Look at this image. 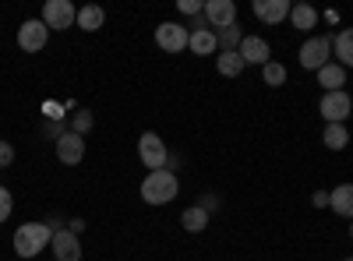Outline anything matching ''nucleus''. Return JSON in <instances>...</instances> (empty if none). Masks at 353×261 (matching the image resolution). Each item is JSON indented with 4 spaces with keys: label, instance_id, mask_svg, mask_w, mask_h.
Segmentation results:
<instances>
[{
    "label": "nucleus",
    "instance_id": "f257e3e1",
    "mask_svg": "<svg viewBox=\"0 0 353 261\" xmlns=\"http://www.w3.org/2000/svg\"><path fill=\"white\" fill-rule=\"evenodd\" d=\"M181 191V180H176L173 169H152L149 177L141 180V198L149 201V205H166V201L176 198Z\"/></svg>",
    "mask_w": 353,
    "mask_h": 261
},
{
    "label": "nucleus",
    "instance_id": "f03ea898",
    "mask_svg": "<svg viewBox=\"0 0 353 261\" xmlns=\"http://www.w3.org/2000/svg\"><path fill=\"white\" fill-rule=\"evenodd\" d=\"M53 240V226L46 222H25L14 229V254L18 258H36L43 247H50Z\"/></svg>",
    "mask_w": 353,
    "mask_h": 261
},
{
    "label": "nucleus",
    "instance_id": "7ed1b4c3",
    "mask_svg": "<svg viewBox=\"0 0 353 261\" xmlns=\"http://www.w3.org/2000/svg\"><path fill=\"white\" fill-rule=\"evenodd\" d=\"M332 61V39L329 36H314L301 46V67L304 71H321Z\"/></svg>",
    "mask_w": 353,
    "mask_h": 261
},
{
    "label": "nucleus",
    "instance_id": "20e7f679",
    "mask_svg": "<svg viewBox=\"0 0 353 261\" xmlns=\"http://www.w3.org/2000/svg\"><path fill=\"white\" fill-rule=\"evenodd\" d=\"M78 21V11H74V4L71 0H46L43 4V25L50 28H57V32H64V28H71Z\"/></svg>",
    "mask_w": 353,
    "mask_h": 261
},
{
    "label": "nucleus",
    "instance_id": "39448f33",
    "mask_svg": "<svg viewBox=\"0 0 353 261\" xmlns=\"http://www.w3.org/2000/svg\"><path fill=\"white\" fill-rule=\"evenodd\" d=\"M138 159L149 166V169H163V166L170 163V152H166L163 138L152 134V131H145V134L138 138Z\"/></svg>",
    "mask_w": 353,
    "mask_h": 261
},
{
    "label": "nucleus",
    "instance_id": "423d86ee",
    "mask_svg": "<svg viewBox=\"0 0 353 261\" xmlns=\"http://www.w3.org/2000/svg\"><path fill=\"white\" fill-rule=\"evenodd\" d=\"M318 109H321V117H325L329 124H346V117H350V109H353V99H350V92H325L321 96V103H318Z\"/></svg>",
    "mask_w": 353,
    "mask_h": 261
},
{
    "label": "nucleus",
    "instance_id": "0eeeda50",
    "mask_svg": "<svg viewBox=\"0 0 353 261\" xmlns=\"http://www.w3.org/2000/svg\"><path fill=\"white\" fill-rule=\"evenodd\" d=\"M188 43H191V32H188L184 25L163 21V25L156 28V46L166 50V53H181V50H188Z\"/></svg>",
    "mask_w": 353,
    "mask_h": 261
},
{
    "label": "nucleus",
    "instance_id": "6e6552de",
    "mask_svg": "<svg viewBox=\"0 0 353 261\" xmlns=\"http://www.w3.org/2000/svg\"><path fill=\"white\" fill-rule=\"evenodd\" d=\"M57 159L64 166H78L85 159V138L74 131H61L57 134Z\"/></svg>",
    "mask_w": 353,
    "mask_h": 261
},
{
    "label": "nucleus",
    "instance_id": "1a4fd4ad",
    "mask_svg": "<svg viewBox=\"0 0 353 261\" xmlns=\"http://www.w3.org/2000/svg\"><path fill=\"white\" fill-rule=\"evenodd\" d=\"M46 39H50V28L43 25V18L36 21H25L21 28H18V46L25 50V53H39L43 46H46Z\"/></svg>",
    "mask_w": 353,
    "mask_h": 261
},
{
    "label": "nucleus",
    "instance_id": "9d476101",
    "mask_svg": "<svg viewBox=\"0 0 353 261\" xmlns=\"http://www.w3.org/2000/svg\"><path fill=\"white\" fill-rule=\"evenodd\" d=\"M205 21L212 28L237 25V4H233V0H205Z\"/></svg>",
    "mask_w": 353,
    "mask_h": 261
},
{
    "label": "nucleus",
    "instance_id": "9b49d317",
    "mask_svg": "<svg viewBox=\"0 0 353 261\" xmlns=\"http://www.w3.org/2000/svg\"><path fill=\"white\" fill-rule=\"evenodd\" d=\"M50 247H53L57 261H81V244L74 237V229H53Z\"/></svg>",
    "mask_w": 353,
    "mask_h": 261
},
{
    "label": "nucleus",
    "instance_id": "f8f14e48",
    "mask_svg": "<svg viewBox=\"0 0 353 261\" xmlns=\"http://www.w3.org/2000/svg\"><path fill=\"white\" fill-rule=\"evenodd\" d=\"M241 56H244V64H269V43H265L261 36H244V43H241V50H237Z\"/></svg>",
    "mask_w": 353,
    "mask_h": 261
},
{
    "label": "nucleus",
    "instance_id": "ddd939ff",
    "mask_svg": "<svg viewBox=\"0 0 353 261\" xmlns=\"http://www.w3.org/2000/svg\"><path fill=\"white\" fill-rule=\"evenodd\" d=\"M261 21H269V25H279L283 18H290V0H254V8H251Z\"/></svg>",
    "mask_w": 353,
    "mask_h": 261
},
{
    "label": "nucleus",
    "instance_id": "4468645a",
    "mask_svg": "<svg viewBox=\"0 0 353 261\" xmlns=\"http://www.w3.org/2000/svg\"><path fill=\"white\" fill-rule=\"evenodd\" d=\"M329 209L343 219H353V184H339L336 191H329Z\"/></svg>",
    "mask_w": 353,
    "mask_h": 261
},
{
    "label": "nucleus",
    "instance_id": "2eb2a0df",
    "mask_svg": "<svg viewBox=\"0 0 353 261\" xmlns=\"http://www.w3.org/2000/svg\"><path fill=\"white\" fill-rule=\"evenodd\" d=\"M332 53H336L339 67H353V28H339L332 36Z\"/></svg>",
    "mask_w": 353,
    "mask_h": 261
},
{
    "label": "nucleus",
    "instance_id": "dca6fc26",
    "mask_svg": "<svg viewBox=\"0 0 353 261\" xmlns=\"http://www.w3.org/2000/svg\"><path fill=\"white\" fill-rule=\"evenodd\" d=\"M188 50L198 53V56H209V53L219 50V39H216V32H209V28H191V43H188Z\"/></svg>",
    "mask_w": 353,
    "mask_h": 261
},
{
    "label": "nucleus",
    "instance_id": "f3484780",
    "mask_svg": "<svg viewBox=\"0 0 353 261\" xmlns=\"http://www.w3.org/2000/svg\"><path fill=\"white\" fill-rule=\"evenodd\" d=\"M290 21H293V28H301V32H311V28L318 25V11L311 4H293L290 8Z\"/></svg>",
    "mask_w": 353,
    "mask_h": 261
},
{
    "label": "nucleus",
    "instance_id": "a211bd4d",
    "mask_svg": "<svg viewBox=\"0 0 353 261\" xmlns=\"http://www.w3.org/2000/svg\"><path fill=\"white\" fill-rule=\"evenodd\" d=\"M318 85H325V92H339V85H346V67H339V64H325L318 71Z\"/></svg>",
    "mask_w": 353,
    "mask_h": 261
},
{
    "label": "nucleus",
    "instance_id": "6ab92c4d",
    "mask_svg": "<svg viewBox=\"0 0 353 261\" xmlns=\"http://www.w3.org/2000/svg\"><path fill=\"white\" fill-rule=\"evenodd\" d=\"M103 21H106V11L103 8H96V4H88V8H81L78 11V28H85V32H99L103 28Z\"/></svg>",
    "mask_w": 353,
    "mask_h": 261
},
{
    "label": "nucleus",
    "instance_id": "aec40b11",
    "mask_svg": "<svg viewBox=\"0 0 353 261\" xmlns=\"http://www.w3.org/2000/svg\"><path fill=\"white\" fill-rule=\"evenodd\" d=\"M321 141H325L332 152H343L346 145H350V131H346V124H325V134H321Z\"/></svg>",
    "mask_w": 353,
    "mask_h": 261
},
{
    "label": "nucleus",
    "instance_id": "412c9836",
    "mask_svg": "<svg viewBox=\"0 0 353 261\" xmlns=\"http://www.w3.org/2000/svg\"><path fill=\"white\" fill-rule=\"evenodd\" d=\"M181 226L188 229V233H201V229L209 226V209H201V205L188 209V212L181 216Z\"/></svg>",
    "mask_w": 353,
    "mask_h": 261
},
{
    "label": "nucleus",
    "instance_id": "4be33fe9",
    "mask_svg": "<svg viewBox=\"0 0 353 261\" xmlns=\"http://www.w3.org/2000/svg\"><path fill=\"white\" fill-rule=\"evenodd\" d=\"M248 64H244V56L233 50V53H219V74L223 78H237L241 71H244Z\"/></svg>",
    "mask_w": 353,
    "mask_h": 261
},
{
    "label": "nucleus",
    "instance_id": "5701e85b",
    "mask_svg": "<svg viewBox=\"0 0 353 261\" xmlns=\"http://www.w3.org/2000/svg\"><path fill=\"white\" fill-rule=\"evenodd\" d=\"M216 39H219L223 53H233V50H241V43H244V36H241V28H237V25H230V28H219V32H216Z\"/></svg>",
    "mask_w": 353,
    "mask_h": 261
},
{
    "label": "nucleus",
    "instance_id": "b1692460",
    "mask_svg": "<svg viewBox=\"0 0 353 261\" xmlns=\"http://www.w3.org/2000/svg\"><path fill=\"white\" fill-rule=\"evenodd\" d=\"M261 78H265V85H272V89H279V85L286 81V67L283 64H276V61H269L261 67Z\"/></svg>",
    "mask_w": 353,
    "mask_h": 261
},
{
    "label": "nucleus",
    "instance_id": "393cba45",
    "mask_svg": "<svg viewBox=\"0 0 353 261\" xmlns=\"http://www.w3.org/2000/svg\"><path fill=\"white\" fill-rule=\"evenodd\" d=\"M11 209H14V201H11V191H8V187H0V222H8Z\"/></svg>",
    "mask_w": 353,
    "mask_h": 261
},
{
    "label": "nucleus",
    "instance_id": "a878e982",
    "mask_svg": "<svg viewBox=\"0 0 353 261\" xmlns=\"http://www.w3.org/2000/svg\"><path fill=\"white\" fill-rule=\"evenodd\" d=\"M14 163V145L11 141H0V169H8Z\"/></svg>",
    "mask_w": 353,
    "mask_h": 261
},
{
    "label": "nucleus",
    "instance_id": "bb28decb",
    "mask_svg": "<svg viewBox=\"0 0 353 261\" xmlns=\"http://www.w3.org/2000/svg\"><path fill=\"white\" fill-rule=\"evenodd\" d=\"M92 131V113H74V134Z\"/></svg>",
    "mask_w": 353,
    "mask_h": 261
},
{
    "label": "nucleus",
    "instance_id": "cd10ccee",
    "mask_svg": "<svg viewBox=\"0 0 353 261\" xmlns=\"http://www.w3.org/2000/svg\"><path fill=\"white\" fill-rule=\"evenodd\" d=\"M181 11L184 14H205V4L201 0H181Z\"/></svg>",
    "mask_w": 353,
    "mask_h": 261
},
{
    "label": "nucleus",
    "instance_id": "c85d7f7f",
    "mask_svg": "<svg viewBox=\"0 0 353 261\" xmlns=\"http://www.w3.org/2000/svg\"><path fill=\"white\" fill-rule=\"evenodd\" d=\"M311 205H314V209H325V205H329V191H314Z\"/></svg>",
    "mask_w": 353,
    "mask_h": 261
},
{
    "label": "nucleus",
    "instance_id": "c756f323",
    "mask_svg": "<svg viewBox=\"0 0 353 261\" xmlns=\"http://www.w3.org/2000/svg\"><path fill=\"white\" fill-rule=\"evenodd\" d=\"M350 237H353V219H350Z\"/></svg>",
    "mask_w": 353,
    "mask_h": 261
},
{
    "label": "nucleus",
    "instance_id": "7c9ffc66",
    "mask_svg": "<svg viewBox=\"0 0 353 261\" xmlns=\"http://www.w3.org/2000/svg\"><path fill=\"white\" fill-rule=\"evenodd\" d=\"M346 261H353V258H346Z\"/></svg>",
    "mask_w": 353,
    "mask_h": 261
}]
</instances>
